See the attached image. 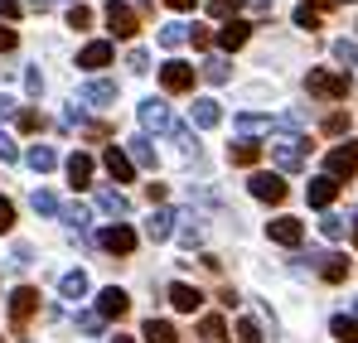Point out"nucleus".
<instances>
[{
	"instance_id": "obj_1",
	"label": "nucleus",
	"mask_w": 358,
	"mask_h": 343,
	"mask_svg": "<svg viewBox=\"0 0 358 343\" xmlns=\"http://www.w3.org/2000/svg\"><path fill=\"white\" fill-rule=\"evenodd\" d=\"M305 87H310L315 97H324V102H339V97H349V73H329V68H310V78H305Z\"/></svg>"
},
{
	"instance_id": "obj_2",
	"label": "nucleus",
	"mask_w": 358,
	"mask_h": 343,
	"mask_svg": "<svg viewBox=\"0 0 358 343\" xmlns=\"http://www.w3.org/2000/svg\"><path fill=\"white\" fill-rule=\"evenodd\" d=\"M271 160H276L281 174L305 170V140H300V136H276V140H271Z\"/></svg>"
},
{
	"instance_id": "obj_3",
	"label": "nucleus",
	"mask_w": 358,
	"mask_h": 343,
	"mask_svg": "<svg viewBox=\"0 0 358 343\" xmlns=\"http://www.w3.org/2000/svg\"><path fill=\"white\" fill-rule=\"evenodd\" d=\"M34 309H39V290L20 286L15 295H10V329H15V334H24V329H29V319H34Z\"/></svg>"
},
{
	"instance_id": "obj_4",
	"label": "nucleus",
	"mask_w": 358,
	"mask_h": 343,
	"mask_svg": "<svg viewBox=\"0 0 358 343\" xmlns=\"http://www.w3.org/2000/svg\"><path fill=\"white\" fill-rule=\"evenodd\" d=\"M247 189H252V198H262V203H286V194H291L281 174H252Z\"/></svg>"
},
{
	"instance_id": "obj_5",
	"label": "nucleus",
	"mask_w": 358,
	"mask_h": 343,
	"mask_svg": "<svg viewBox=\"0 0 358 343\" xmlns=\"http://www.w3.org/2000/svg\"><path fill=\"white\" fill-rule=\"evenodd\" d=\"M194 78H199V68H189L184 58H170V63L160 68V87H165V92H189Z\"/></svg>"
},
{
	"instance_id": "obj_6",
	"label": "nucleus",
	"mask_w": 358,
	"mask_h": 343,
	"mask_svg": "<svg viewBox=\"0 0 358 343\" xmlns=\"http://www.w3.org/2000/svg\"><path fill=\"white\" fill-rule=\"evenodd\" d=\"M141 126H145V131H155V136H175V131H179L175 116H170V107H165V102H155V97H150V102H141Z\"/></svg>"
},
{
	"instance_id": "obj_7",
	"label": "nucleus",
	"mask_w": 358,
	"mask_h": 343,
	"mask_svg": "<svg viewBox=\"0 0 358 343\" xmlns=\"http://www.w3.org/2000/svg\"><path fill=\"white\" fill-rule=\"evenodd\" d=\"M97 242H102L112 256H131V251H136V232L126 228V223H117V228H102V232H97Z\"/></svg>"
},
{
	"instance_id": "obj_8",
	"label": "nucleus",
	"mask_w": 358,
	"mask_h": 343,
	"mask_svg": "<svg viewBox=\"0 0 358 343\" xmlns=\"http://www.w3.org/2000/svg\"><path fill=\"white\" fill-rule=\"evenodd\" d=\"M107 29H112L117 39H131V34H136V10L121 5V0H107Z\"/></svg>"
},
{
	"instance_id": "obj_9",
	"label": "nucleus",
	"mask_w": 358,
	"mask_h": 343,
	"mask_svg": "<svg viewBox=\"0 0 358 343\" xmlns=\"http://www.w3.org/2000/svg\"><path fill=\"white\" fill-rule=\"evenodd\" d=\"M97 314H102V319H126V314H131V295L117 290V286H107L97 295Z\"/></svg>"
},
{
	"instance_id": "obj_10",
	"label": "nucleus",
	"mask_w": 358,
	"mask_h": 343,
	"mask_svg": "<svg viewBox=\"0 0 358 343\" xmlns=\"http://www.w3.org/2000/svg\"><path fill=\"white\" fill-rule=\"evenodd\" d=\"M358 174V140H344L339 150H329V179Z\"/></svg>"
},
{
	"instance_id": "obj_11",
	"label": "nucleus",
	"mask_w": 358,
	"mask_h": 343,
	"mask_svg": "<svg viewBox=\"0 0 358 343\" xmlns=\"http://www.w3.org/2000/svg\"><path fill=\"white\" fill-rule=\"evenodd\" d=\"M78 102H83V107H107V102H117V82H107V78H92V82H83Z\"/></svg>"
},
{
	"instance_id": "obj_12",
	"label": "nucleus",
	"mask_w": 358,
	"mask_h": 343,
	"mask_svg": "<svg viewBox=\"0 0 358 343\" xmlns=\"http://www.w3.org/2000/svg\"><path fill=\"white\" fill-rule=\"evenodd\" d=\"M315 266H320V276L329 281V286H339V281H349V256H339V251H320V256H310Z\"/></svg>"
},
{
	"instance_id": "obj_13",
	"label": "nucleus",
	"mask_w": 358,
	"mask_h": 343,
	"mask_svg": "<svg viewBox=\"0 0 358 343\" xmlns=\"http://www.w3.org/2000/svg\"><path fill=\"white\" fill-rule=\"evenodd\" d=\"M305 198H310V208H329V203L339 198V179H329V174H320V179H310V189H305Z\"/></svg>"
},
{
	"instance_id": "obj_14",
	"label": "nucleus",
	"mask_w": 358,
	"mask_h": 343,
	"mask_svg": "<svg viewBox=\"0 0 358 343\" xmlns=\"http://www.w3.org/2000/svg\"><path fill=\"white\" fill-rule=\"evenodd\" d=\"M262 150H266L262 140H247V136H242V140H233V145H228V160H233L238 170H252V165L262 160Z\"/></svg>"
},
{
	"instance_id": "obj_15",
	"label": "nucleus",
	"mask_w": 358,
	"mask_h": 343,
	"mask_svg": "<svg viewBox=\"0 0 358 343\" xmlns=\"http://www.w3.org/2000/svg\"><path fill=\"white\" fill-rule=\"evenodd\" d=\"M170 305H175L179 314H194V309L203 305V290H199V286H184V281H175V286H170Z\"/></svg>"
},
{
	"instance_id": "obj_16",
	"label": "nucleus",
	"mask_w": 358,
	"mask_h": 343,
	"mask_svg": "<svg viewBox=\"0 0 358 343\" xmlns=\"http://www.w3.org/2000/svg\"><path fill=\"white\" fill-rule=\"evenodd\" d=\"M247 39H252V24H247V20H223V29H218V44H223L228 54H233V49H242Z\"/></svg>"
},
{
	"instance_id": "obj_17",
	"label": "nucleus",
	"mask_w": 358,
	"mask_h": 343,
	"mask_svg": "<svg viewBox=\"0 0 358 343\" xmlns=\"http://www.w3.org/2000/svg\"><path fill=\"white\" fill-rule=\"evenodd\" d=\"M102 165H107V174H112L117 184H131V174H136V165L126 160V150H121V145H107V155H102Z\"/></svg>"
},
{
	"instance_id": "obj_18",
	"label": "nucleus",
	"mask_w": 358,
	"mask_h": 343,
	"mask_svg": "<svg viewBox=\"0 0 358 343\" xmlns=\"http://www.w3.org/2000/svg\"><path fill=\"white\" fill-rule=\"evenodd\" d=\"M266 232H271V242H281V247H300V237H305L300 218H276V223H266Z\"/></svg>"
},
{
	"instance_id": "obj_19",
	"label": "nucleus",
	"mask_w": 358,
	"mask_h": 343,
	"mask_svg": "<svg viewBox=\"0 0 358 343\" xmlns=\"http://www.w3.org/2000/svg\"><path fill=\"white\" fill-rule=\"evenodd\" d=\"M126 160L141 165V170H155V145H150L145 136H131V140H126Z\"/></svg>"
},
{
	"instance_id": "obj_20",
	"label": "nucleus",
	"mask_w": 358,
	"mask_h": 343,
	"mask_svg": "<svg viewBox=\"0 0 358 343\" xmlns=\"http://www.w3.org/2000/svg\"><path fill=\"white\" fill-rule=\"evenodd\" d=\"M189 121H194L199 131H208V126H218V121H223V112H218V102H213V97H199V102L189 107Z\"/></svg>"
},
{
	"instance_id": "obj_21",
	"label": "nucleus",
	"mask_w": 358,
	"mask_h": 343,
	"mask_svg": "<svg viewBox=\"0 0 358 343\" xmlns=\"http://www.w3.org/2000/svg\"><path fill=\"white\" fill-rule=\"evenodd\" d=\"M145 237H150V242H170V237H175V213L155 208V213H150V223H145Z\"/></svg>"
},
{
	"instance_id": "obj_22",
	"label": "nucleus",
	"mask_w": 358,
	"mask_h": 343,
	"mask_svg": "<svg viewBox=\"0 0 358 343\" xmlns=\"http://www.w3.org/2000/svg\"><path fill=\"white\" fill-rule=\"evenodd\" d=\"M97 208H102V213H112V218H126V213H131V203H126V194H121V189H97Z\"/></svg>"
},
{
	"instance_id": "obj_23",
	"label": "nucleus",
	"mask_w": 358,
	"mask_h": 343,
	"mask_svg": "<svg viewBox=\"0 0 358 343\" xmlns=\"http://www.w3.org/2000/svg\"><path fill=\"white\" fill-rule=\"evenodd\" d=\"M107 63H112V44L107 39H97V44H87L78 54V68H107Z\"/></svg>"
},
{
	"instance_id": "obj_24",
	"label": "nucleus",
	"mask_w": 358,
	"mask_h": 343,
	"mask_svg": "<svg viewBox=\"0 0 358 343\" xmlns=\"http://www.w3.org/2000/svg\"><path fill=\"white\" fill-rule=\"evenodd\" d=\"M68 179H73V189H87L92 184V160L78 150V155H68Z\"/></svg>"
},
{
	"instance_id": "obj_25",
	"label": "nucleus",
	"mask_w": 358,
	"mask_h": 343,
	"mask_svg": "<svg viewBox=\"0 0 358 343\" xmlns=\"http://www.w3.org/2000/svg\"><path fill=\"white\" fill-rule=\"evenodd\" d=\"M145 343H179V329L175 324H165V319H145Z\"/></svg>"
},
{
	"instance_id": "obj_26",
	"label": "nucleus",
	"mask_w": 358,
	"mask_h": 343,
	"mask_svg": "<svg viewBox=\"0 0 358 343\" xmlns=\"http://www.w3.org/2000/svg\"><path fill=\"white\" fill-rule=\"evenodd\" d=\"M175 223H179V242H184V247H199V242H203V223H199L194 213H179Z\"/></svg>"
},
{
	"instance_id": "obj_27",
	"label": "nucleus",
	"mask_w": 358,
	"mask_h": 343,
	"mask_svg": "<svg viewBox=\"0 0 358 343\" xmlns=\"http://www.w3.org/2000/svg\"><path fill=\"white\" fill-rule=\"evenodd\" d=\"M199 73H203V78H208V82H228V78H233V63H228V58H203V68H199Z\"/></svg>"
},
{
	"instance_id": "obj_28",
	"label": "nucleus",
	"mask_w": 358,
	"mask_h": 343,
	"mask_svg": "<svg viewBox=\"0 0 358 343\" xmlns=\"http://www.w3.org/2000/svg\"><path fill=\"white\" fill-rule=\"evenodd\" d=\"M24 160H29V170H34V174H49L54 165H59V155H54L49 145H34V150H29Z\"/></svg>"
},
{
	"instance_id": "obj_29",
	"label": "nucleus",
	"mask_w": 358,
	"mask_h": 343,
	"mask_svg": "<svg viewBox=\"0 0 358 343\" xmlns=\"http://www.w3.org/2000/svg\"><path fill=\"white\" fill-rule=\"evenodd\" d=\"M59 290H63V300H83V295H87V276H83V271H68L59 281Z\"/></svg>"
},
{
	"instance_id": "obj_30",
	"label": "nucleus",
	"mask_w": 358,
	"mask_h": 343,
	"mask_svg": "<svg viewBox=\"0 0 358 343\" xmlns=\"http://www.w3.org/2000/svg\"><path fill=\"white\" fill-rule=\"evenodd\" d=\"M189 39V24H160V49H179Z\"/></svg>"
},
{
	"instance_id": "obj_31",
	"label": "nucleus",
	"mask_w": 358,
	"mask_h": 343,
	"mask_svg": "<svg viewBox=\"0 0 358 343\" xmlns=\"http://www.w3.org/2000/svg\"><path fill=\"white\" fill-rule=\"evenodd\" d=\"M320 232H324L329 242H339V237L349 232V218H339V213H324V218H320Z\"/></svg>"
},
{
	"instance_id": "obj_32",
	"label": "nucleus",
	"mask_w": 358,
	"mask_h": 343,
	"mask_svg": "<svg viewBox=\"0 0 358 343\" xmlns=\"http://www.w3.org/2000/svg\"><path fill=\"white\" fill-rule=\"evenodd\" d=\"M334 339H344V343H358V319H349V314H334Z\"/></svg>"
},
{
	"instance_id": "obj_33",
	"label": "nucleus",
	"mask_w": 358,
	"mask_h": 343,
	"mask_svg": "<svg viewBox=\"0 0 358 343\" xmlns=\"http://www.w3.org/2000/svg\"><path fill=\"white\" fill-rule=\"evenodd\" d=\"M29 203H34V213H44V218H54V213H59V198H54L49 189H34V198H29Z\"/></svg>"
},
{
	"instance_id": "obj_34",
	"label": "nucleus",
	"mask_w": 358,
	"mask_h": 343,
	"mask_svg": "<svg viewBox=\"0 0 358 343\" xmlns=\"http://www.w3.org/2000/svg\"><path fill=\"white\" fill-rule=\"evenodd\" d=\"M334 58H339L344 68H358V39H339V44H334Z\"/></svg>"
},
{
	"instance_id": "obj_35",
	"label": "nucleus",
	"mask_w": 358,
	"mask_h": 343,
	"mask_svg": "<svg viewBox=\"0 0 358 343\" xmlns=\"http://www.w3.org/2000/svg\"><path fill=\"white\" fill-rule=\"evenodd\" d=\"M199 329H203V339H208V343H223V334H228V324H223L218 314H208V319H203Z\"/></svg>"
},
{
	"instance_id": "obj_36",
	"label": "nucleus",
	"mask_w": 358,
	"mask_h": 343,
	"mask_svg": "<svg viewBox=\"0 0 358 343\" xmlns=\"http://www.w3.org/2000/svg\"><path fill=\"white\" fill-rule=\"evenodd\" d=\"M92 24V10L87 5H68V29H87Z\"/></svg>"
},
{
	"instance_id": "obj_37",
	"label": "nucleus",
	"mask_w": 358,
	"mask_h": 343,
	"mask_svg": "<svg viewBox=\"0 0 358 343\" xmlns=\"http://www.w3.org/2000/svg\"><path fill=\"white\" fill-rule=\"evenodd\" d=\"M238 5H242V0H208V15H213V20H233Z\"/></svg>"
},
{
	"instance_id": "obj_38",
	"label": "nucleus",
	"mask_w": 358,
	"mask_h": 343,
	"mask_svg": "<svg viewBox=\"0 0 358 343\" xmlns=\"http://www.w3.org/2000/svg\"><path fill=\"white\" fill-rule=\"evenodd\" d=\"M238 343H262V324H257V319H242L238 324Z\"/></svg>"
},
{
	"instance_id": "obj_39",
	"label": "nucleus",
	"mask_w": 358,
	"mask_h": 343,
	"mask_svg": "<svg viewBox=\"0 0 358 343\" xmlns=\"http://www.w3.org/2000/svg\"><path fill=\"white\" fill-rule=\"evenodd\" d=\"M296 24H300V29H320V10H315V5H300Z\"/></svg>"
},
{
	"instance_id": "obj_40",
	"label": "nucleus",
	"mask_w": 358,
	"mask_h": 343,
	"mask_svg": "<svg viewBox=\"0 0 358 343\" xmlns=\"http://www.w3.org/2000/svg\"><path fill=\"white\" fill-rule=\"evenodd\" d=\"M59 213H63V223H78V228L87 223V208H83V203H68V208L59 203Z\"/></svg>"
},
{
	"instance_id": "obj_41",
	"label": "nucleus",
	"mask_w": 358,
	"mask_h": 343,
	"mask_svg": "<svg viewBox=\"0 0 358 343\" xmlns=\"http://www.w3.org/2000/svg\"><path fill=\"white\" fill-rule=\"evenodd\" d=\"M15 121H20V131H44V116H39V112H29V107L15 116Z\"/></svg>"
},
{
	"instance_id": "obj_42",
	"label": "nucleus",
	"mask_w": 358,
	"mask_h": 343,
	"mask_svg": "<svg viewBox=\"0 0 358 343\" xmlns=\"http://www.w3.org/2000/svg\"><path fill=\"white\" fill-rule=\"evenodd\" d=\"M324 131H329V136L349 131V112H329V116H324Z\"/></svg>"
},
{
	"instance_id": "obj_43",
	"label": "nucleus",
	"mask_w": 358,
	"mask_h": 343,
	"mask_svg": "<svg viewBox=\"0 0 358 343\" xmlns=\"http://www.w3.org/2000/svg\"><path fill=\"white\" fill-rule=\"evenodd\" d=\"M78 329H83V334H97V329H102V314H97V309L78 314Z\"/></svg>"
},
{
	"instance_id": "obj_44",
	"label": "nucleus",
	"mask_w": 358,
	"mask_h": 343,
	"mask_svg": "<svg viewBox=\"0 0 358 343\" xmlns=\"http://www.w3.org/2000/svg\"><path fill=\"white\" fill-rule=\"evenodd\" d=\"M238 126H242V131H262V126H271V121H266V116H257V112H242Z\"/></svg>"
},
{
	"instance_id": "obj_45",
	"label": "nucleus",
	"mask_w": 358,
	"mask_h": 343,
	"mask_svg": "<svg viewBox=\"0 0 358 343\" xmlns=\"http://www.w3.org/2000/svg\"><path fill=\"white\" fill-rule=\"evenodd\" d=\"M189 39H194V49H208L213 34H208V24H189Z\"/></svg>"
},
{
	"instance_id": "obj_46",
	"label": "nucleus",
	"mask_w": 358,
	"mask_h": 343,
	"mask_svg": "<svg viewBox=\"0 0 358 343\" xmlns=\"http://www.w3.org/2000/svg\"><path fill=\"white\" fill-rule=\"evenodd\" d=\"M0 160H5V165H15V160H20V150H15V140H10L5 131H0Z\"/></svg>"
},
{
	"instance_id": "obj_47",
	"label": "nucleus",
	"mask_w": 358,
	"mask_h": 343,
	"mask_svg": "<svg viewBox=\"0 0 358 343\" xmlns=\"http://www.w3.org/2000/svg\"><path fill=\"white\" fill-rule=\"evenodd\" d=\"M10 228H15V203L0 198V232H10Z\"/></svg>"
},
{
	"instance_id": "obj_48",
	"label": "nucleus",
	"mask_w": 358,
	"mask_h": 343,
	"mask_svg": "<svg viewBox=\"0 0 358 343\" xmlns=\"http://www.w3.org/2000/svg\"><path fill=\"white\" fill-rule=\"evenodd\" d=\"M15 44H20V34H15V29H10V24H0V54H10V49H15Z\"/></svg>"
},
{
	"instance_id": "obj_49",
	"label": "nucleus",
	"mask_w": 358,
	"mask_h": 343,
	"mask_svg": "<svg viewBox=\"0 0 358 343\" xmlns=\"http://www.w3.org/2000/svg\"><path fill=\"white\" fill-rule=\"evenodd\" d=\"M0 20H20V0H0Z\"/></svg>"
},
{
	"instance_id": "obj_50",
	"label": "nucleus",
	"mask_w": 358,
	"mask_h": 343,
	"mask_svg": "<svg viewBox=\"0 0 358 343\" xmlns=\"http://www.w3.org/2000/svg\"><path fill=\"white\" fill-rule=\"evenodd\" d=\"M126 63H131L136 73H145V63H150V58H145V49H131V58H126Z\"/></svg>"
},
{
	"instance_id": "obj_51",
	"label": "nucleus",
	"mask_w": 358,
	"mask_h": 343,
	"mask_svg": "<svg viewBox=\"0 0 358 343\" xmlns=\"http://www.w3.org/2000/svg\"><path fill=\"white\" fill-rule=\"evenodd\" d=\"M145 198L150 203H165V184H145Z\"/></svg>"
},
{
	"instance_id": "obj_52",
	"label": "nucleus",
	"mask_w": 358,
	"mask_h": 343,
	"mask_svg": "<svg viewBox=\"0 0 358 343\" xmlns=\"http://www.w3.org/2000/svg\"><path fill=\"white\" fill-rule=\"evenodd\" d=\"M10 112H15V102H10V97H0V121H5Z\"/></svg>"
},
{
	"instance_id": "obj_53",
	"label": "nucleus",
	"mask_w": 358,
	"mask_h": 343,
	"mask_svg": "<svg viewBox=\"0 0 358 343\" xmlns=\"http://www.w3.org/2000/svg\"><path fill=\"white\" fill-rule=\"evenodd\" d=\"M170 10H194V0H165Z\"/></svg>"
},
{
	"instance_id": "obj_54",
	"label": "nucleus",
	"mask_w": 358,
	"mask_h": 343,
	"mask_svg": "<svg viewBox=\"0 0 358 343\" xmlns=\"http://www.w3.org/2000/svg\"><path fill=\"white\" fill-rule=\"evenodd\" d=\"M247 5H252V10H262V15L271 10V0H247Z\"/></svg>"
},
{
	"instance_id": "obj_55",
	"label": "nucleus",
	"mask_w": 358,
	"mask_h": 343,
	"mask_svg": "<svg viewBox=\"0 0 358 343\" xmlns=\"http://www.w3.org/2000/svg\"><path fill=\"white\" fill-rule=\"evenodd\" d=\"M112 343H136V339H126V334H117V339H112Z\"/></svg>"
},
{
	"instance_id": "obj_56",
	"label": "nucleus",
	"mask_w": 358,
	"mask_h": 343,
	"mask_svg": "<svg viewBox=\"0 0 358 343\" xmlns=\"http://www.w3.org/2000/svg\"><path fill=\"white\" fill-rule=\"evenodd\" d=\"M354 319H358V300H354Z\"/></svg>"
},
{
	"instance_id": "obj_57",
	"label": "nucleus",
	"mask_w": 358,
	"mask_h": 343,
	"mask_svg": "<svg viewBox=\"0 0 358 343\" xmlns=\"http://www.w3.org/2000/svg\"><path fill=\"white\" fill-rule=\"evenodd\" d=\"M0 343H5V339H0Z\"/></svg>"
}]
</instances>
